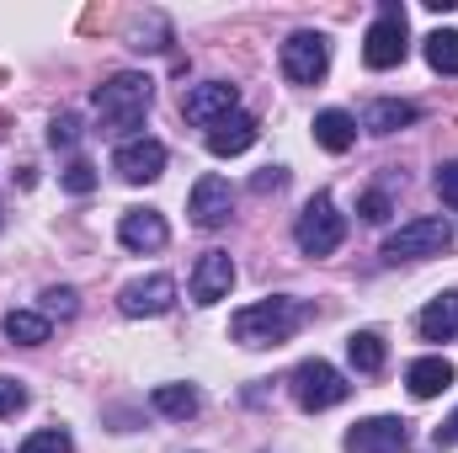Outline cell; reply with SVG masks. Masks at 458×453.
I'll list each match as a JSON object with an SVG mask.
<instances>
[{
    "instance_id": "cell-11",
    "label": "cell",
    "mask_w": 458,
    "mask_h": 453,
    "mask_svg": "<svg viewBox=\"0 0 458 453\" xmlns=\"http://www.w3.org/2000/svg\"><path fill=\"white\" fill-rule=\"evenodd\" d=\"M187 214H192V225L198 229H225L229 214H234V187H229L225 176H198L192 182V198H187Z\"/></svg>"
},
{
    "instance_id": "cell-24",
    "label": "cell",
    "mask_w": 458,
    "mask_h": 453,
    "mask_svg": "<svg viewBox=\"0 0 458 453\" xmlns=\"http://www.w3.org/2000/svg\"><path fill=\"white\" fill-rule=\"evenodd\" d=\"M427 64H432L437 75H458V32L454 27H437V32L427 38Z\"/></svg>"
},
{
    "instance_id": "cell-22",
    "label": "cell",
    "mask_w": 458,
    "mask_h": 453,
    "mask_svg": "<svg viewBox=\"0 0 458 453\" xmlns=\"http://www.w3.org/2000/svg\"><path fill=\"white\" fill-rule=\"evenodd\" d=\"M0 326H5V337L16 341V346H43V341H48V331H54L43 310H11Z\"/></svg>"
},
{
    "instance_id": "cell-8",
    "label": "cell",
    "mask_w": 458,
    "mask_h": 453,
    "mask_svg": "<svg viewBox=\"0 0 458 453\" xmlns=\"http://www.w3.org/2000/svg\"><path fill=\"white\" fill-rule=\"evenodd\" d=\"M171 304H176V278H165V272L133 278V283H123V294H117V310H123L128 321H155V315H165Z\"/></svg>"
},
{
    "instance_id": "cell-21",
    "label": "cell",
    "mask_w": 458,
    "mask_h": 453,
    "mask_svg": "<svg viewBox=\"0 0 458 453\" xmlns=\"http://www.w3.org/2000/svg\"><path fill=\"white\" fill-rule=\"evenodd\" d=\"M346 357H352V368H357V373L378 379V373H384V363H389V346H384L378 331H352V337H346Z\"/></svg>"
},
{
    "instance_id": "cell-17",
    "label": "cell",
    "mask_w": 458,
    "mask_h": 453,
    "mask_svg": "<svg viewBox=\"0 0 458 453\" xmlns=\"http://www.w3.org/2000/svg\"><path fill=\"white\" fill-rule=\"evenodd\" d=\"M256 117L250 113H229L225 123H214L208 128V155H219V160H229V155H245L250 144H256Z\"/></svg>"
},
{
    "instance_id": "cell-1",
    "label": "cell",
    "mask_w": 458,
    "mask_h": 453,
    "mask_svg": "<svg viewBox=\"0 0 458 453\" xmlns=\"http://www.w3.org/2000/svg\"><path fill=\"white\" fill-rule=\"evenodd\" d=\"M310 315H315V310H310L304 299H293V294H272V299H261V304L234 310V315H229V337L240 341V346H250V352H261V346H283V341L299 337V326H304Z\"/></svg>"
},
{
    "instance_id": "cell-20",
    "label": "cell",
    "mask_w": 458,
    "mask_h": 453,
    "mask_svg": "<svg viewBox=\"0 0 458 453\" xmlns=\"http://www.w3.org/2000/svg\"><path fill=\"white\" fill-rule=\"evenodd\" d=\"M155 411L160 416H171V422H192L198 411H203V395L192 389V384H155Z\"/></svg>"
},
{
    "instance_id": "cell-15",
    "label": "cell",
    "mask_w": 458,
    "mask_h": 453,
    "mask_svg": "<svg viewBox=\"0 0 458 453\" xmlns=\"http://www.w3.org/2000/svg\"><path fill=\"white\" fill-rule=\"evenodd\" d=\"M458 379V368L448 357H416L411 368H405V389L416 395V400H437V395H448Z\"/></svg>"
},
{
    "instance_id": "cell-29",
    "label": "cell",
    "mask_w": 458,
    "mask_h": 453,
    "mask_svg": "<svg viewBox=\"0 0 458 453\" xmlns=\"http://www.w3.org/2000/svg\"><path fill=\"white\" fill-rule=\"evenodd\" d=\"M357 214H362V225H389V214H394V203H389V192H362V203H357Z\"/></svg>"
},
{
    "instance_id": "cell-5",
    "label": "cell",
    "mask_w": 458,
    "mask_h": 453,
    "mask_svg": "<svg viewBox=\"0 0 458 453\" xmlns=\"http://www.w3.org/2000/svg\"><path fill=\"white\" fill-rule=\"evenodd\" d=\"M405 54H411L405 5L384 0L378 21H373V27H368V38H362V64H368V70H394V64H405Z\"/></svg>"
},
{
    "instance_id": "cell-16",
    "label": "cell",
    "mask_w": 458,
    "mask_h": 453,
    "mask_svg": "<svg viewBox=\"0 0 458 453\" xmlns=\"http://www.w3.org/2000/svg\"><path fill=\"white\" fill-rule=\"evenodd\" d=\"M411 123H421V107L416 102H400V97H378V102L362 107V128L378 133V139H389V133H400Z\"/></svg>"
},
{
    "instance_id": "cell-26",
    "label": "cell",
    "mask_w": 458,
    "mask_h": 453,
    "mask_svg": "<svg viewBox=\"0 0 458 453\" xmlns=\"http://www.w3.org/2000/svg\"><path fill=\"white\" fill-rule=\"evenodd\" d=\"M43 315H48V321H54V315H59V321H75V315H81V299H75V288H70V283H59V288H43Z\"/></svg>"
},
{
    "instance_id": "cell-3",
    "label": "cell",
    "mask_w": 458,
    "mask_h": 453,
    "mask_svg": "<svg viewBox=\"0 0 458 453\" xmlns=\"http://www.w3.org/2000/svg\"><path fill=\"white\" fill-rule=\"evenodd\" d=\"M454 245V219L448 214H421L411 225H400L394 235H384V261L400 267V261H427V256H443Z\"/></svg>"
},
{
    "instance_id": "cell-12",
    "label": "cell",
    "mask_w": 458,
    "mask_h": 453,
    "mask_svg": "<svg viewBox=\"0 0 458 453\" xmlns=\"http://www.w3.org/2000/svg\"><path fill=\"white\" fill-rule=\"evenodd\" d=\"M229 113H240V91H234L229 81H203V86H192V91L182 97V117L198 123V128H214V123H225Z\"/></svg>"
},
{
    "instance_id": "cell-30",
    "label": "cell",
    "mask_w": 458,
    "mask_h": 453,
    "mask_svg": "<svg viewBox=\"0 0 458 453\" xmlns=\"http://www.w3.org/2000/svg\"><path fill=\"white\" fill-rule=\"evenodd\" d=\"M21 406H27V384H21V379H5V373H0V416H16Z\"/></svg>"
},
{
    "instance_id": "cell-27",
    "label": "cell",
    "mask_w": 458,
    "mask_h": 453,
    "mask_svg": "<svg viewBox=\"0 0 458 453\" xmlns=\"http://www.w3.org/2000/svg\"><path fill=\"white\" fill-rule=\"evenodd\" d=\"M59 187H64V192H75V198H86V192L97 187V166H91V160H70V166H64V176H59Z\"/></svg>"
},
{
    "instance_id": "cell-10",
    "label": "cell",
    "mask_w": 458,
    "mask_h": 453,
    "mask_svg": "<svg viewBox=\"0 0 458 453\" xmlns=\"http://www.w3.org/2000/svg\"><path fill=\"white\" fill-rule=\"evenodd\" d=\"M346 453H411V422L400 416H368L346 432Z\"/></svg>"
},
{
    "instance_id": "cell-18",
    "label": "cell",
    "mask_w": 458,
    "mask_h": 453,
    "mask_svg": "<svg viewBox=\"0 0 458 453\" xmlns=\"http://www.w3.org/2000/svg\"><path fill=\"white\" fill-rule=\"evenodd\" d=\"M315 144H320V150H331V155H346V150L357 144V117L342 113V107L315 113Z\"/></svg>"
},
{
    "instance_id": "cell-9",
    "label": "cell",
    "mask_w": 458,
    "mask_h": 453,
    "mask_svg": "<svg viewBox=\"0 0 458 453\" xmlns=\"http://www.w3.org/2000/svg\"><path fill=\"white\" fill-rule=\"evenodd\" d=\"M113 171L123 182H133V187H149V182H160L165 176V144L160 139H123L113 155Z\"/></svg>"
},
{
    "instance_id": "cell-31",
    "label": "cell",
    "mask_w": 458,
    "mask_h": 453,
    "mask_svg": "<svg viewBox=\"0 0 458 453\" xmlns=\"http://www.w3.org/2000/svg\"><path fill=\"white\" fill-rule=\"evenodd\" d=\"M437 192H443L448 209H458V160H448V166L437 171Z\"/></svg>"
},
{
    "instance_id": "cell-14",
    "label": "cell",
    "mask_w": 458,
    "mask_h": 453,
    "mask_svg": "<svg viewBox=\"0 0 458 453\" xmlns=\"http://www.w3.org/2000/svg\"><path fill=\"white\" fill-rule=\"evenodd\" d=\"M117 240H123L128 251H160V245L171 240V225H165L160 209H128V214L117 219Z\"/></svg>"
},
{
    "instance_id": "cell-13",
    "label": "cell",
    "mask_w": 458,
    "mask_h": 453,
    "mask_svg": "<svg viewBox=\"0 0 458 453\" xmlns=\"http://www.w3.org/2000/svg\"><path fill=\"white\" fill-rule=\"evenodd\" d=\"M229 288H234L229 251H203L192 267V304H219V299H229Z\"/></svg>"
},
{
    "instance_id": "cell-23",
    "label": "cell",
    "mask_w": 458,
    "mask_h": 453,
    "mask_svg": "<svg viewBox=\"0 0 458 453\" xmlns=\"http://www.w3.org/2000/svg\"><path fill=\"white\" fill-rule=\"evenodd\" d=\"M165 43H171V21H165L160 11H149V16L133 21V32H128V48H133V54H165Z\"/></svg>"
},
{
    "instance_id": "cell-6",
    "label": "cell",
    "mask_w": 458,
    "mask_h": 453,
    "mask_svg": "<svg viewBox=\"0 0 458 453\" xmlns=\"http://www.w3.org/2000/svg\"><path fill=\"white\" fill-rule=\"evenodd\" d=\"M342 240H346V219L336 214L331 192H315V198L304 203L299 225H293V245H299L304 256H331Z\"/></svg>"
},
{
    "instance_id": "cell-19",
    "label": "cell",
    "mask_w": 458,
    "mask_h": 453,
    "mask_svg": "<svg viewBox=\"0 0 458 453\" xmlns=\"http://www.w3.org/2000/svg\"><path fill=\"white\" fill-rule=\"evenodd\" d=\"M416 326H421V337H427V341H454L458 337V294H454V288H448V294H437V299L421 310V321H416Z\"/></svg>"
},
{
    "instance_id": "cell-32",
    "label": "cell",
    "mask_w": 458,
    "mask_h": 453,
    "mask_svg": "<svg viewBox=\"0 0 458 453\" xmlns=\"http://www.w3.org/2000/svg\"><path fill=\"white\" fill-rule=\"evenodd\" d=\"M250 187H256L261 198H267V192H283V187H288V171H283V166H267V171H261Z\"/></svg>"
},
{
    "instance_id": "cell-25",
    "label": "cell",
    "mask_w": 458,
    "mask_h": 453,
    "mask_svg": "<svg viewBox=\"0 0 458 453\" xmlns=\"http://www.w3.org/2000/svg\"><path fill=\"white\" fill-rule=\"evenodd\" d=\"M16 453H75V438L64 427H43V432H32Z\"/></svg>"
},
{
    "instance_id": "cell-2",
    "label": "cell",
    "mask_w": 458,
    "mask_h": 453,
    "mask_svg": "<svg viewBox=\"0 0 458 453\" xmlns=\"http://www.w3.org/2000/svg\"><path fill=\"white\" fill-rule=\"evenodd\" d=\"M91 102H97V117H102V133L128 139V133L144 123V113L155 107V81L139 75V70H117V75H107V81L91 91Z\"/></svg>"
},
{
    "instance_id": "cell-28",
    "label": "cell",
    "mask_w": 458,
    "mask_h": 453,
    "mask_svg": "<svg viewBox=\"0 0 458 453\" xmlns=\"http://www.w3.org/2000/svg\"><path fill=\"white\" fill-rule=\"evenodd\" d=\"M48 144H54V150L81 144V117H75V113H59L54 123H48Z\"/></svg>"
},
{
    "instance_id": "cell-7",
    "label": "cell",
    "mask_w": 458,
    "mask_h": 453,
    "mask_svg": "<svg viewBox=\"0 0 458 453\" xmlns=\"http://www.w3.org/2000/svg\"><path fill=\"white\" fill-rule=\"evenodd\" d=\"M283 75L293 86H320L331 75V38L326 32H293L283 43Z\"/></svg>"
},
{
    "instance_id": "cell-33",
    "label": "cell",
    "mask_w": 458,
    "mask_h": 453,
    "mask_svg": "<svg viewBox=\"0 0 458 453\" xmlns=\"http://www.w3.org/2000/svg\"><path fill=\"white\" fill-rule=\"evenodd\" d=\"M432 443H437V449H458V411L437 427V432H432Z\"/></svg>"
},
{
    "instance_id": "cell-4",
    "label": "cell",
    "mask_w": 458,
    "mask_h": 453,
    "mask_svg": "<svg viewBox=\"0 0 458 453\" xmlns=\"http://www.w3.org/2000/svg\"><path fill=\"white\" fill-rule=\"evenodd\" d=\"M288 389H293V400H299V411H331V406H342L346 395H352V384H346L342 373L326 363V357H304L293 373H288Z\"/></svg>"
}]
</instances>
